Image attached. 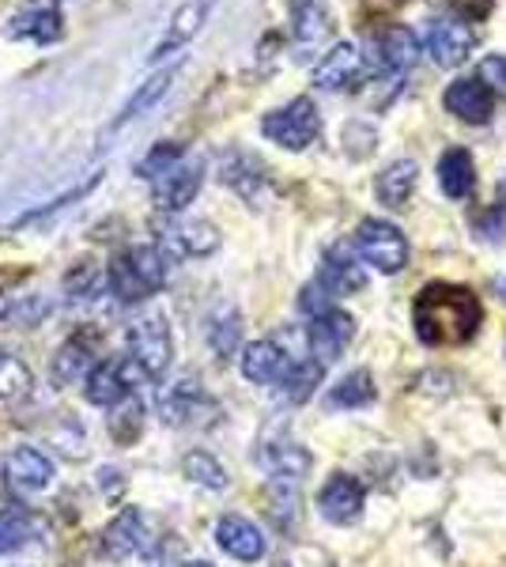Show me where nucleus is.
I'll return each mask as SVG.
<instances>
[{"mask_svg": "<svg viewBox=\"0 0 506 567\" xmlns=\"http://www.w3.org/2000/svg\"><path fill=\"white\" fill-rule=\"evenodd\" d=\"M481 322V299L468 288H462V284H427L416 296V307H412V326H416V337L427 349H450V344L473 341Z\"/></svg>", "mask_w": 506, "mask_h": 567, "instance_id": "f257e3e1", "label": "nucleus"}, {"mask_svg": "<svg viewBox=\"0 0 506 567\" xmlns=\"http://www.w3.org/2000/svg\"><path fill=\"white\" fill-rule=\"evenodd\" d=\"M171 258L159 246H125L110 261V291L117 303H144L167 284Z\"/></svg>", "mask_w": 506, "mask_h": 567, "instance_id": "f03ea898", "label": "nucleus"}, {"mask_svg": "<svg viewBox=\"0 0 506 567\" xmlns=\"http://www.w3.org/2000/svg\"><path fill=\"white\" fill-rule=\"evenodd\" d=\"M261 133L269 136L272 144L288 148V152L310 148V144L318 141V133H321V114H318L314 99H291L288 106L265 114Z\"/></svg>", "mask_w": 506, "mask_h": 567, "instance_id": "7ed1b4c3", "label": "nucleus"}, {"mask_svg": "<svg viewBox=\"0 0 506 567\" xmlns=\"http://www.w3.org/2000/svg\"><path fill=\"white\" fill-rule=\"evenodd\" d=\"M355 250L379 272H401L404 261H409V239L390 219H363L355 227Z\"/></svg>", "mask_w": 506, "mask_h": 567, "instance_id": "20e7f679", "label": "nucleus"}, {"mask_svg": "<svg viewBox=\"0 0 506 567\" xmlns=\"http://www.w3.org/2000/svg\"><path fill=\"white\" fill-rule=\"evenodd\" d=\"M128 360L148 379H159L171 368V329L159 315L133 322V329H128Z\"/></svg>", "mask_w": 506, "mask_h": 567, "instance_id": "39448f33", "label": "nucleus"}, {"mask_svg": "<svg viewBox=\"0 0 506 567\" xmlns=\"http://www.w3.org/2000/svg\"><path fill=\"white\" fill-rule=\"evenodd\" d=\"M61 34H64L61 0H27L20 12L8 20V39H31L39 45H50Z\"/></svg>", "mask_w": 506, "mask_h": 567, "instance_id": "423d86ee", "label": "nucleus"}, {"mask_svg": "<svg viewBox=\"0 0 506 567\" xmlns=\"http://www.w3.org/2000/svg\"><path fill=\"white\" fill-rule=\"evenodd\" d=\"M200 178H205V167L200 159H178L171 171H163L159 178H152V189H155V205L163 213H182L200 189Z\"/></svg>", "mask_w": 506, "mask_h": 567, "instance_id": "0eeeda50", "label": "nucleus"}, {"mask_svg": "<svg viewBox=\"0 0 506 567\" xmlns=\"http://www.w3.org/2000/svg\"><path fill=\"white\" fill-rule=\"evenodd\" d=\"M152 548V529L144 523V515L136 507L122 511L106 529H103V556L106 560H128Z\"/></svg>", "mask_w": 506, "mask_h": 567, "instance_id": "6e6552de", "label": "nucleus"}, {"mask_svg": "<svg viewBox=\"0 0 506 567\" xmlns=\"http://www.w3.org/2000/svg\"><path fill=\"white\" fill-rule=\"evenodd\" d=\"M473 45H476L473 27H468L465 20H454V16L435 20V23H431V31H427V53L435 58V65H443V69L462 65Z\"/></svg>", "mask_w": 506, "mask_h": 567, "instance_id": "1a4fd4ad", "label": "nucleus"}, {"mask_svg": "<svg viewBox=\"0 0 506 567\" xmlns=\"http://www.w3.org/2000/svg\"><path fill=\"white\" fill-rule=\"evenodd\" d=\"M352 333H355V322L344 310H326V315H318L314 322L307 326L310 355H318V363H333L337 355L348 349Z\"/></svg>", "mask_w": 506, "mask_h": 567, "instance_id": "9d476101", "label": "nucleus"}, {"mask_svg": "<svg viewBox=\"0 0 506 567\" xmlns=\"http://www.w3.org/2000/svg\"><path fill=\"white\" fill-rule=\"evenodd\" d=\"M219 246L216 227L205 219H182V224H163L159 250H171L174 258H205Z\"/></svg>", "mask_w": 506, "mask_h": 567, "instance_id": "9b49d317", "label": "nucleus"}, {"mask_svg": "<svg viewBox=\"0 0 506 567\" xmlns=\"http://www.w3.org/2000/svg\"><path fill=\"white\" fill-rule=\"evenodd\" d=\"M291 34L302 53L321 50L333 34V16L326 0H291Z\"/></svg>", "mask_w": 506, "mask_h": 567, "instance_id": "f8f14e48", "label": "nucleus"}, {"mask_svg": "<svg viewBox=\"0 0 506 567\" xmlns=\"http://www.w3.org/2000/svg\"><path fill=\"white\" fill-rule=\"evenodd\" d=\"M99 363V337L80 329L72 333L69 341L61 344L58 355H53V382H76V379H87V371Z\"/></svg>", "mask_w": 506, "mask_h": 567, "instance_id": "ddd939ff", "label": "nucleus"}, {"mask_svg": "<svg viewBox=\"0 0 506 567\" xmlns=\"http://www.w3.org/2000/svg\"><path fill=\"white\" fill-rule=\"evenodd\" d=\"M53 481V465L45 454H39L34 446H20L4 458V484L12 492H42Z\"/></svg>", "mask_w": 506, "mask_h": 567, "instance_id": "4468645a", "label": "nucleus"}, {"mask_svg": "<svg viewBox=\"0 0 506 567\" xmlns=\"http://www.w3.org/2000/svg\"><path fill=\"white\" fill-rule=\"evenodd\" d=\"M216 542H219V548H224L227 556L246 560V564H254V560H261V556H265L261 529H257L250 518H242V515H224V518H219Z\"/></svg>", "mask_w": 506, "mask_h": 567, "instance_id": "2eb2a0df", "label": "nucleus"}, {"mask_svg": "<svg viewBox=\"0 0 506 567\" xmlns=\"http://www.w3.org/2000/svg\"><path fill=\"white\" fill-rule=\"evenodd\" d=\"M318 507H321V515L337 526L355 523V518L363 515V484L355 477H333L326 488H321Z\"/></svg>", "mask_w": 506, "mask_h": 567, "instance_id": "dca6fc26", "label": "nucleus"}, {"mask_svg": "<svg viewBox=\"0 0 506 567\" xmlns=\"http://www.w3.org/2000/svg\"><path fill=\"white\" fill-rule=\"evenodd\" d=\"M211 4L216 0H182V8L171 16V27H167V34L159 39V45H155V53H152V61H159V58H167V53L174 50H182L193 34L205 27L208 20V12H211Z\"/></svg>", "mask_w": 506, "mask_h": 567, "instance_id": "f3484780", "label": "nucleus"}, {"mask_svg": "<svg viewBox=\"0 0 506 567\" xmlns=\"http://www.w3.org/2000/svg\"><path fill=\"white\" fill-rule=\"evenodd\" d=\"M492 91L481 80H457V84L446 87V110L468 125H484L492 117Z\"/></svg>", "mask_w": 506, "mask_h": 567, "instance_id": "a211bd4d", "label": "nucleus"}, {"mask_svg": "<svg viewBox=\"0 0 506 567\" xmlns=\"http://www.w3.org/2000/svg\"><path fill=\"white\" fill-rule=\"evenodd\" d=\"M219 182H227V186H231L235 194H242L246 200H257V194L269 186V175H265V163L257 159V155L231 152L224 159V167H219Z\"/></svg>", "mask_w": 506, "mask_h": 567, "instance_id": "6ab92c4d", "label": "nucleus"}, {"mask_svg": "<svg viewBox=\"0 0 506 567\" xmlns=\"http://www.w3.org/2000/svg\"><path fill=\"white\" fill-rule=\"evenodd\" d=\"M84 393H87V401L91 405H106V409H114L117 401L128 398V374L125 368L117 360H99L95 368L87 371V379H84Z\"/></svg>", "mask_w": 506, "mask_h": 567, "instance_id": "aec40b11", "label": "nucleus"}, {"mask_svg": "<svg viewBox=\"0 0 506 567\" xmlns=\"http://www.w3.org/2000/svg\"><path fill=\"white\" fill-rule=\"evenodd\" d=\"M416 53H420V42L409 27H390L374 39V61H379L382 72H404L416 65Z\"/></svg>", "mask_w": 506, "mask_h": 567, "instance_id": "412c9836", "label": "nucleus"}, {"mask_svg": "<svg viewBox=\"0 0 506 567\" xmlns=\"http://www.w3.org/2000/svg\"><path fill=\"white\" fill-rule=\"evenodd\" d=\"M314 284L326 291L329 299H337V296H348V291L363 288V269L348 258V250H329L326 261H321V272L314 277Z\"/></svg>", "mask_w": 506, "mask_h": 567, "instance_id": "4be33fe9", "label": "nucleus"}, {"mask_svg": "<svg viewBox=\"0 0 506 567\" xmlns=\"http://www.w3.org/2000/svg\"><path fill=\"white\" fill-rule=\"evenodd\" d=\"M291 371V360L276 349L272 341H254L250 349L242 352V374L257 386H269V382H280L283 374Z\"/></svg>", "mask_w": 506, "mask_h": 567, "instance_id": "5701e85b", "label": "nucleus"}, {"mask_svg": "<svg viewBox=\"0 0 506 567\" xmlns=\"http://www.w3.org/2000/svg\"><path fill=\"white\" fill-rule=\"evenodd\" d=\"M359 72H363V58H359L355 45H337L333 53H326V61L314 69V84L326 87V91H337V87H348L359 80Z\"/></svg>", "mask_w": 506, "mask_h": 567, "instance_id": "b1692460", "label": "nucleus"}, {"mask_svg": "<svg viewBox=\"0 0 506 567\" xmlns=\"http://www.w3.org/2000/svg\"><path fill=\"white\" fill-rule=\"evenodd\" d=\"M416 189V163L412 159H397L374 178V197L382 200L385 208H404Z\"/></svg>", "mask_w": 506, "mask_h": 567, "instance_id": "393cba45", "label": "nucleus"}, {"mask_svg": "<svg viewBox=\"0 0 506 567\" xmlns=\"http://www.w3.org/2000/svg\"><path fill=\"white\" fill-rule=\"evenodd\" d=\"M178 80V65H171V69H163V72H155L152 80H144L141 87H136V95L128 99V103L122 106V114L110 122V130H122V125H128V122H136V117L144 114V110H152L155 103H159L163 95L171 91V84Z\"/></svg>", "mask_w": 506, "mask_h": 567, "instance_id": "a878e982", "label": "nucleus"}, {"mask_svg": "<svg viewBox=\"0 0 506 567\" xmlns=\"http://www.w3.org/2000/svg\"><path fill=\"white\" fill-rule=\"evenodd\" d=\"M438 186H443V194L454 200H465L473 194V186H476L473 155L465 148H450L443 159H438Z\"/></svg>", "mask_w": 506, "mask_h": 567, "instance_id": "bb28decb", "label": "nucleus"}, {"mask_svg": "<svg viewBox=\"0 0 506 567\" xmlns=\"http://www.w3.org/2000/svg\"><path fill=\"white\" fill-rule=\"evenodd\" d=\"M34 529H39V518L23 503L0 499V553H12V548L27 545Z\"/></svg>", "mask_w": 506, "mask_h": 567, "instance_id": "cd10ccee", "label": "nucleus"}, {"mask_svg": "<svg viewBox=\"0 0 506 567\" xmlns=\"http://www.w3.org/2000/svg\"><path fill=\"white\" fill-rule=\"evenodd\" d=\"M163 413H167L171 424H193L197 413H211L208 398L200 393L197 382H178L167 398H163Z\"/></svg>", "mask_w": 506, "mask_h": 567, "instance_id": "c85d7f7f", "label": "nucleus"}, {"mask_svg": "<svg viewBox=\"0 0 506 567\" xmlns=\"http://www.w3.org/2000/svg\"><path fill=\"white\" fill-rule=\"evenodd\" d=\"M34 386V374L23 360L0 352V405H12V401L27 398Z\"/></svg>", "mask_w": 506, "mask_h": 567, "instance_id": "c756f323", "label": "nucleus"}, {"mask_svg": "<svg viewBox=\"0 0 506 567\" xmlns=\"http://www.w3.org/2000/svg\"><path fill=\"white\" fill-rule=\"evenodd\" d=\"M141 427H144V405L133 398V393H128V398H122L114 405V416H110V435H114L122 446H128V443H136Z\"/></svg>", "mask_w": 506, "mask_h": 567, "instance_id": "7c9ffc66", "label": "nucleus"}, {"mask_svg": "<svg viewBox=\"0 0 506 567\" xmlns=\"http://www.w3.org/2000/svg\"><path fill=\"white\" fill-rule=\"evenodd\" d=\"M374 401V379L366 371H352L348 379L337 382V390L329 393V405L333 409H355V405H366Z\"/></svg>", "mask_w": 506, "mask_h": 567, "instance_id": "2f4dec72", "label": "nucleus"}, {"mask_svg": "<svg viewBox=\"0 0 506 567\" xmlns=\"http://www.w3.org/2000/svg\"><path fill=\"white\" fill-rule=\"evenodd\" d=\"M64 291L72 299H95L103 291V269L95 261H76L64 272Z\"/></svg>", "mask_w": 506, "mask_h": 567, "instance_id": "473e14b6", "label": "nucleus"}, {"mask_svg": "<svg viewBox=\"0 0 506 567\" xmlns=\"http://www.w3.org/2000/svg\"><path fill=\"white\" fill-rule=\"evenodd\" d=\"M318 382H321V363L310 360V363H291V371L280 379V386H283V398L299 405V401H307L310 393H314Z\"/></svg>", "mask_w": 506, "mask_h": 567, "instance_id": "72a5a7b5", "label": "nucleus"}, {"mask_svg": "<svg viewBox=\"0 0 506 567\" xmlns=\"http://www.w3.org/2000/svg\"><path fill=\"white\" fill-rule=\"evenodd\" d=\"M261 458L272 470V477H302V473H307V465H310L307 451H299V446H291V443L269 446Z\"/></svg>", "mask_w": 506, "mask_h": 567, "instance_id": "f704fd0d", "label": "nucleus"}, {"mask_svg": "<svg viewBox=\"0 0 506 567\" xmlns=\"http://www.w3.org/2000/svg\"><path fill=\"white\" fill-rule=\"evenodd\" d=\"M178 159H186V144H178V141H163V144H155V148L144 155L141 163H136V175L141 178H159L163 171H171Z\"/></svg>", "mask_w": 506, "mask_h": 567, "instance_id": "c9c22d12", "label": "nucleus"}, {"mask_svg": "<svg viewBox=\"0 0 506 567\" xmlns=\"http://www.w3.org/2000/svg\"><path fill=\"white\" fill-rule=\"evenodd\" d=\"M182 470H186V477L189 481H197V484H205V488H227V473H224V465H219L211 454L205 451H193L186 454V462H182Z\"/></svg>", "mask_w": 506, "mask_h": 567, "instance_id": "e433bc0d", "label": "nucleus"}, {"mask_svg": "<svg viewBox=\"0 0 506 567\" xmlns=\"http://www.w3.org/2000/svg\"><path fill=\"white\" fill-rule=\"evenodd\" d=\"M238 333H242V326H238V315L231 307L219 310L216 318H211V329H208V341L211 349H216L219 355H231L235 344H238Z\"/></svg>", "mask_w": 506, "mask_h": 567, "instance_id": "4c0bfd02", "label": "nucleus"}, {"mask_svg": "<svg viewBox=\"0 0 506 567\" xmlns=\"http://www.w3.org/2000/svg\"><path fill=\"white\" fill-rule=\"evenodd\" d=\"M99 178H103V175H91V178H84V182H80V186L64 189V194H61V197L45 200V205H42V208H34V213H27V216L20 219V224H42V219H45V216L61 213V208H69V205H72V200H80V197H84V194H91V189H95V186H99Z\"/></svg>", "mask_w": 506, "mask_h": 567, "instance_id": "58836bf2", "label": "nucleus"}, {"mask_svg": "<svg viewBox=\"0 0 506 567\" xmlns=\"http://www.w3.org/2000/svg\"><path fill=\"white\" fill-rule=\"evenodd\" d=\"M476 235H481L484 243H503L506 239V208L503 205L487 208V213L476 219Z\"/></svg>", "mask_w": 506, "mask_h": 567, "instance_id": "ea45409f", "label": "nucleus"}, {"mask_svg": "<svg viewBox=\"0 0 506 567\" xmlns=\"http://www.w3.org/2000/svg\"><path fill=\"white\" fill-rule=\"evenodd\" d=\"M481 84L487 91H499V95L506 99V58L503 53H495V58H487L481 65Z\"/></svg>", "mask_w": 506, "mask_h": 567, "instance_id": "a19ab883", "label": "nucleus"}, {"mask_svg": "<svg viewBox=\"0 0 506 567\" xmlns=\"http://www.w3.org/2000/svg\"><path fill=\"white\" fill-rule=\"evenodd\" d=\"M465 20H487V12L495 8V0H450Z\"/></svg>", "mask_w": 506, "mask_h": 567, "instance_id": "79ce46f5", "label": "nucleus"}, {"mask_svg": "<svg viewBox=\"0 0 506 567\" xmlns=\"http://www.w3.org/2000/svg\"><path fill=\"white\" fill-rule=\"evenodd\" d=\"M182 567H211V564H205V560H193V564H182Z\"/></svg>", "mask_w": 506, "mask_h": 567, "instance_id": "37998d69", "label": "nucleus"}, {"mask_svg": "<svg viewBox=\"0 0 506 567\" xmlns=\"http://www.w3.org/2000/svg\"><path fill=\"white\" fill-rule=\"evenodd\" d=\"M276 567H291V564H288V560H280V564H276Z\"/></svg>", "mask_w": 506, "mask_h": 567, "instance_id": "c03bdc74", "label": "nucleus"}, {"mask_svg": "<svg viewBox=\"0 0 506 567\" xmlns=\"http://www.w3.org/2000/svg\"><path fill=\"white\" fill-rule=\"evenodd\" d=\"M503 299H506V280H503Z\"/></svg>", "mask_w": 506, "mask_h": 567, "instance_id": "a18cd8bd", "label": "nucleus"}]
</instances>
